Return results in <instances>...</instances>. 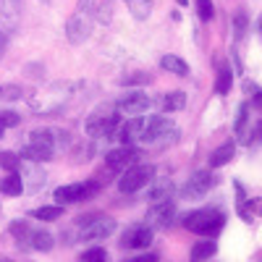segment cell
<instances>
[{
  "label": "cell",
  "mask_w": 262,
  "mask_h": 262,
  "mask_svg": "<svg viewBox=\"0 0 262 262\" xmlns=\"http://www.w3.org/2000/svg\"><path fill=\"white\" fill-rule=\"evenodd\" d=\"M176 137H179V131H176V123L173 121H168L163 116H149V118H144L139 142L142 144H168Z\"/></svg>",
  "instance_id": "6da1fadb"
},
{
  "label": "cell",
  "mask_w": 262,
  "mask_h": 262,
  "mask_svg": "<svg viewBox=\"0 0 262 262\" xmlns=\"http://www.w3.org/2000/svg\"><path fill=\"white\" fill-rule=\"evenodd\" d=\"M55 155V134L48 128H39V131H32L29 137V144L21 149V158H27L32 163H45V160H53Z\"/></svg>",
  "instance_id": "7a4b0ae2"
},
{
  "label": "cell",
  "mask_w": 262,
  "mask_h": 262,
  "mask_svg": "<svg viewBox=\"0 0 262 262\" xmlns=\"http://www.w3.org/2000/svg\"><path fill=\"white\" fill-rule=\"evenodd\" d=\"M184 226H186L191 233H200V236H210V238H212L217 231L226 226V215H223L221 210H215V207H210V210H196V212H191L186 221H184Z\"/></svg>",
  "instance_id": "3957f363"
},
{
  "label": "cell",
  "mask_w": 262,
  "mask_h": 262,
  "mask_svg": "<svg viewBox=\"0 0 262 262\" xmlns=\"http://www.w3.org/2000/svg\"><path fill=\"white\" fill-rule=\"evenodd\" d=\"M79 228H81V242H102L116 231V221L105 215H86L79 217Z\"/></svg>",
  "instance_id": "277c9868"
},
{
  "label": "cell",
  "mask_w": 262,
  "mask_h": 262,
  "mask_svg": "<svg viewBox=\"0 0 262 262\" xmlns=\"http://www.w3.org/2000/svg\"><path fill=\"white\" fill-rule=\"evenodd\" d=\"M100 189H102V181H97V179L84 181V184L58 186V189H55V202H58V205H71V202H81V200H92Z\"/></svg>",
  "instance_id": "5b68a950"
},
{
  "label": "cell",
  "mask_w": 262,
  "mask_h": 262,
  "mask_svg": "<svg viewBox=\"0 0 262 262\" xmlns=\"http://www.w3.org/2000/svg\"><path fill=\"white\" fill-rule=\"evenodd\" d=\"M152 179H155V168L152 165H131L123 170V176L118 179V189L123 194H134L139 189H144Z\"/></svg>",
  "instance_id": "8992f818"
},
{
  "label": "cell",
  "mask_w": 262,
  "mask_h": 262,
  "mask_svg": "<svg viewBox=\"0 0 262 262\" xmlns=\"http://www.w3.org/2000/svg\"><path fill=\"white\" fill-rule=\"evenodd\" d=\"M92 32V11H79L69 18V24H66V34H69V42L74 45H81V42L90 37Z\"/></svg>",
  "instance_id": "52a82bcc"
},
{
  "label": "cell",
  "mask_w": 262,
  "mask_h": 262,
  "mask_svg": "<svg viewBox=\"0 0 262 262\" xmlns=\"http://www.w3.org/2000/svg\"><path fill=\"white\" fill-rule=\"evenodd\" d=\"M212 186H215V176L210 170H194L184 186V196L186 200H202Z\"/></svg>",
  "instance_id": "ba28073f"
},
{
  "label": "cell",
  "mask_w": 262,
  "mask_h": 262,
  "mask_svg": "<svg viewBox=\"0 0 262 262\" xmlns=\"http://www.w3.org/2000/svg\"><path fill=\"white\" fill-rule=\"evenodd\" d=\"M84 128H86V134H90V137H111L113 128H118V113L100 111V113H95L90 121H86Z\"/></svg>",
  "instance_id": "9c48e42d"
},
{
  "label": "cell",
  "mask_w": 262,
  "mask_h": 262,
  "mask_svg": "<svg viewBox=\"0 0 262 262\" xmlns=\"http://www.w3.org/2000/svg\"><path fill=\"white\" fill-rule=\"evenodd\" d=\"M176 217V205L170 200H163V202H155L152 210L147 212V226L155 231V228H168Z\"/></svg>",
  "instance_id": "30bf717a"
},
{
  "label": "cell",
  "mask_w": 262,
  "mask_h": 262,
  "mask_svg": "<svg viewBox=\"0 0 262 262\" xmlns=\"http://www.w3.org/2000/svg\"><path fill=\"white\" fill-rule=\"evenodd\" d=\"M137 158H139V149H134V144H121L118 149H111L105 155V165L111 170H126L134 165Z\"/></svg>",
  "instance_id": "8fae6325"
},
{
  "label": "cell",
  "mask_w": 262,
  "mask_h": 262,
  "mask_svg": "<svg viewBox=\"0 0 262 262\" xmlns=\"http://www.w3.org/2000/svg\"><path fill=\"white\" fill-rule=\"evenodd\" d=\"M152 228L144 223V226H131L123 236H121V247L123 249H147L152 244Z\"/></svg>",
  "instance_id": "7c38bea8"
},
{
  "label": "cell",
  "mask_w": 262,
  "mask_h": 262,
  "mask_svg": "<svg viewBox=\"0 0 262 262\" xmlns=\"http://www.w3.org/2000/svg\"><path fill=\"white\" fill-rule=\"evenodd\" d=\"M149 97L144 92H126L121 100H118V111L121 113H128V116H139L149 107Z\"/></svg>",
  "instance_id": "4fadbf2b"
},
{
  "label": "cell",
  "mask_w": 262,
  "mask_h": 262,
  "mask_svg": "<svg viewBox=\"0 0 262 262\" xmlns=\"http://www.w3.org/2000/svg\"><path fill=\"white\" fill-rule=\"evenodd\" d=\"M142 126H144V118H131V121H126V123L118 126L116 137L121 139V144H134L142 137Z\"/></svg>",
  "instance_id": "5bb4252c"
},
{
  "label": "cell",
  "mask_w": 262,
  "mask_h": 262,
  "mask_svg": "<svg viewBox=\"0 0 262 262\" xmlns=\"http://www.w3.org/2000/svg\"><path fill=\"white\" fill-rule=\"evenodd\" d=\"M233 155H236V144H233V142H223L217 149L210 152V168H223V165H228V163L233 160Z\"/></svg>",
  "instance_id": "9a60e30c"
},
{
  "label": "cell",
  "mask_w": 262,
  "mask_h": 262,
  "mask_svg": "<svg viewBox=\"0 0 262 262\" xmlns=\"http://www.w3.org/2000/svg\"><path fill=\"white\" fill-rule=\"evenodd\" d=\"M21 3L24 0H0V13H3L8 29H16L18 16H21Z\"/></svg>",
  "instance_id": "2e32d148"
},
{
  "label": "cell",
  "mask_w": 262,
  "mask_h": 262,
  "mask_svg": "<svg viewBox=\"0 0 262 262\" xmlns=\"http://www.w3.org/2000/svg\"><path fill=\"white\" fill-rule=\"evenodd\" d=\"M247 128H252L249 126V105L242 102V105H238V113H236V123H233V131H236V137L242 139V142H249Z\"/></svg>",
  "instance_id": "e0dca14e"
},
{
  "label": "cell",
  "mask_w": 262,
  "mask_h": 262,
  "mask_svg": "<svg viewBox=\"0 0 262 262\" xmlns=\"http://www.w3.org/2000/svg\"><path fill=\"white\" fill-rule=\"evenodd\" d=\"M170 191H173V181H170V179H158L155 184L149 186L147 196H149V200H152V205H155V202L170 200Z\"/></svg>",
  "instance_id": "ac0fdd59"
},
{
  "label": "cell",
  "mask_w": 262,
  "mask_h": 262,
  "mask_svg": "<svg viewBox=\"0 0 262 262\" xmlns=\"http://www.w3.org/2000/svg\"><path fill=\"white\" fill-rule=\"evenodd\" d=\"M160 66L165 71H170V74H176V76H189V66H186V60L184 58H179V55H163L160 58Z\"/></svg>",
  "instance_id": "d6986e66"
},
{
  "label": "cell",
  "mask_w": 262,
  "mask_h": 262,
  "mask_svg": "<svg viewBox=\"0 0 262 262\" xmlns=\"http://www.w3.org/2000/svg\"><path fill=\"white\" fill-rule=\"evenodd\" d=\"M215 252H217V244L212 242V238L196 242V244L191 247V262H205V259H210Z\"/></svg>",
  "instance_id": "ffe728a7"
},
{
  "label": "cell",
  "mask_w": 262,
  "mask_h": 262,
  "mask_svg": "<svg viewBox=\"0 0 262 262\" xmlns=\"http://www.w3.org/2000/svg\"><path fill=\"white\" fill-rule=\"evenodd\" d=\"M29 247L37 249V252H50V249L55 247L53 233H50V231H32V236H29Z\"/></svg>",
  "instance_id": "44dd1931"
},
{
  "label": "cell",
  "mask_w": 262,
  "mask_h": 262,
  "mask_svg": "<svg viewBox=\"0 0 262 262\" xmlns=\"http://www.w3.org/2000/svg\"><path fill=\"white\" fill-rule=\"evenodd\" d=\"M0 191L8 194V196H18L21 191H24V181H21L18 173H8V176L0 179Z\"/></svg>",
  "instance_id": "7402d4cb"
},
{
  "label": "cell",
  "mask_w": 262,
  "mask_h": 262,
  "mask_svg": "<svg viewBox=\"0 0 262 262\" xmlns=\"http://www.w3.org/2000/svg\"><path fill=\"white\" fill-rule=\"evenodd\" d=\"M186 107V95L184 92H170L163 97V111L165 113H176V111H184Z\"/></svg>",
  "instance_id": "603a6c76"
},
{
  "label": "cell",
  "mask_w": 262,
  "mask_h": 262,
  "mask_svg": "<svg viewBox=\"0 0 262 262\" xmlns=\"http://www.w3.org/2000/svg\"><path fill=\"white\" fill-rule=\"evenodd\" d=\"M231 86H233V74L228 66H221V71H217V79H215V90L217 95H228L231 92Z\"/></svg>",
  "instance_id": "cb8c5ba5"
},
{
  "label": "cell",
  "mask_w": 262,
  "mask_h": 262,
  "mask_svg": "<svg viewBox=\"0 0 262 262\" xmlns=\"http://www.w3.org/2000/svg\"><path fill=\"white\" fill-rule=\"evenodd\" d=\"M152 3H155V0H126L128 11L134 13V18H139V21H144L152 13Z\"/></svg>",
  "instance_id": "d4e9b609"
},
{
  "label": "cell",
  "mask_w": 262,
  "mask_h": 262,
  "mask_svg": "<svg viewBox=\"0 0 262 262\" xmlns=\"http://www.w3.org/2000/svg\"><path fill=\"white\" fill-rule=\"evenodd\" d=\"M24 176H27V179H21V181H24V191H34V189H39V184H45V173L37 170L34 165L27 168Z\"/></svg>",
  "instance_id": "484cf974"
},
{
  "label": "cell",
  "mask_w": 262,
  "mask_h": 262,
  "mask_svg": "<svg viewBox=\"0 0 262 262\" xmlns=\"http://www.w3.org/2000/svg\"><path fill=\"white\" fill-rule=\"evenodd\" d=\"M60 215H63V205H48V207L32 210V217H37V221H58Z\"/></svg>",
  "instance_id": "4316f807"
},
{
  "label": "cell",
  "mask_w": 262,
  "mask_h": 262,
  "mask_svg": "<svg viewBox=\"0 0 262 262\" xmlns=\"http://www.w3.org/2000/svg\"><path fill=\"white\" fill-rule=\"evenodd\" d=\"M11 233H13V238L18 244H29V236H32V228H29V223L27 221H13L11 223Z\"/></svg>",
  "instance_id": "83f0119b"
},
{
  "label": "cell",
  "mask_w": 262,
  "mask_h": 262,
  "mask_svg": "<svg viewBox=\"0 0 262 262\" xmlns=\"http://www.w3.org/2000/svg\"><path fill=\"white\" fill-rule=\"evenodd\" d=\"M0 168L8 170V173H16L21 168V158L16 152H0Z\"/></svg>",
  "instance_id": "f1b7e54d"
},
{
  "label": "cell",
  "mask_w": 262,
  "mask_h": 262,
  "mask_svg": "<svg viewBox=\"0 0 262 262\" xmlns=\"http://www.w3.org/2000/svg\"><path fill=\"white\" fill-rule=\"evenodd\" d=\"M21 123V116L13 113V111H0V134H3V128H13Z\"/></svg>",
  "instance_id": "f546056e"
},
{
  "label": "cell",
  "mask_w": 262,
  "mask_h": 262,
  "mask_svg": "<svg viewBox=\"0 0 262 262\" xmlns=\"http://www.w3.org/2000/svg\"><path fill=\"white\" fill-rule=\"evenodd\" d=\"M79 262H107V252L102 249V247H95V249H86L81 257H79Z\"/></svg>",
  "instance_id": "4dcf8cb0"
},
{
  "label": "cell",
  "mask_w": 262,
  "mask_h": 262,
  "mask_svg": "<svg viewBox=\"0 0 262 262\" xmlns=\"http://www.w3.org/2000/svg\"><path fill=\"white\" fill-rule=\"evenodd\" d=\"M21 95H24V90L16 84H3L0 86V100H18Z\"/></svg>",
  "instance_id": "1f68e13d"
},
{
  "label": "cell",
  "mask_w": 262,
  "mask_h": 262,
  "mask_svg": "<svg viewBox=\"0 0 262 262\" xmlns=\"http://www.w3.org/2000/svg\"><path fill=\"white\" fill-rule=\"evenodd\" d=\"M247 16L244 13H236V18H233V32H236V42H242L244 39V34H247Z\"/></svg>",
  "instance_id": "d6a6232c"
},
{
  "label": "cell",
  "mask_w": 262,
  "mask_h": 262,
  "mask_svg": "<svg viewBox=\"0 0 262 262\" xmlns=\"http://www.w3.org/2000/svg\"><path fill=\"white\" fill-rule=\"evenodd\" d=\"M196 13H200V18H202V21H212L215 8H212L210 0H196Z\"/></svg>",
  "instance_id": "836d02e7"
},
{
  "label": "cell",
  "mask_w": 262,
  "mask_h": 262,
  "mask_svg": "<svg viewBox=\"0 0 262 262\" xmlns=\"http://www.w3.org/2000/svg\"><path fill=\"white\" fill-rule=\"evenodd\" d=\"M160 257L158 254H152V252H147V254H139V257H131V259H123V262H158Z\"/></svg>",
  "instance_id": "e575fe53"
},
{
  "label": "cell",
  "mask_w": 262,
  "mask_h": 262,
  "mask_svg": "<svg viewBox=\"0 0 262 262\" xmlns=\"http://www.w3.org/2000/svg\"><path fill=\"white\" fill-rule=\"evenodd\" d=\"M252 139H259V142H262V121H257V126H254V134L249 137V142H252Z\"/></svg>",
  "instance_id": "d590c367"
},
{
  "label": "cell",
  "mask_w": 262,
  "mask_h": 262,
  "mask_svg": "<svg viewBox=\"0 0 262 262\" xmlns=\"http://www.w3.org/2000/svg\"><path fill=\"white\" fill-rule=\"evenodd\" d=\"M3 55H6V34L0 32V58H3Z\"/></svg>",
  "instance_id": "8d00e7d4"
},
{
  "label": "cell",
  "mask_w": 262,
  "mask_h": 262,
  "mask_svg": "<svg viewBox=\"0 0 262 262\" xmlns=\"http://www.w3.org/2000/svg\"><path fill=\"white\" fill-rule=\"evenodd\" d=\"M244 90H247V95H254V92H257V86H254L252 81H247V86H244Z\"/></svg>",
  "instance_id": "74e56055"
},
{
  "label": "cell",
  "mask_w": 262,
  "mask_h": 262,
  "mask_svg": "<svg viewBox=\"0 0 262 262\" xmlns=\"http://www.w3.org/2000/svg\"><path fill=\"white\" fill-rule=\"evenodd\" d=\"M254 105L262 107V92H254Z\"/></svg>",
  "instance_id": "f35d334b"
},
{
  "label": "cell",
  "mask_w": 262,
  "mask_h": 262,
  "mask_svg": "<svg viewBox=\"0 0 262 262\" xmlns=\"http://www.w3.org/2000/svg\"><path fill=\"white\" fill-rule=\"evenodd\" d=\"M176 3H179V6H189V0H176Z\"/></svg>",
  "instance_id": "ab89813d"
},
{
  "label": "cell",
  "mask_w": 262,
  "mask_h": 262,
  "mask_svg": "<svg viewBox=\"0 0 262 262\" xmlns=\"http://www.w3.org/2000/svg\"><path fill=\"white\" fill-rule=\"evenodd\" d=\"M259 32H262V16H259Z\"/></svg>",
  "instance_id": "60d3db41"
},
{
  "label": "cell",
  "mask_w": 262,
  "mask_h": 262,
  "mask_svg": "<svg viewBox=\"0 0 262 262\" xmlns=\"http://www.w3.org/2000/svg\"><path fill=\"white\" fill-rule=\"evenodd\" d=\"M42 3H48V0H42Z\"/></svg>",
  "instance_id": "b9f144b4"
},
{
  "label": "cell",
  "mask_w": 262,
  "mask_h": 262,
  "mask_svg": "<svg viewBox=\"0 0 262 262\" xmlns=\"http://www.w3.org/2000/svg\"><path fill=\"white\" fill-rule=\"evenodd\" d=\"M3 262H6V259H3Z\"/></svg>",
  "instance_id": "7bdbcfd3"
}]
</instances>
